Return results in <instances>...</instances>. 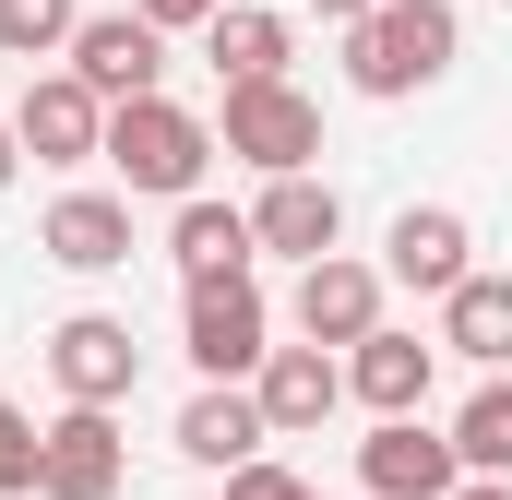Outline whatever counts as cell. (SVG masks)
<instances>
[{
  "mask_svg": "<svg viewBox=\"0 0 512 500\" xmlns=\"http://www.w3.org/2000/svg\"><path fill=\"white\" fill-rule=\"evenodd\" d=\"M227 500H322V489H310L298 465H274V453H262V465H239V477H227Z\"/></svg>",
  "mask_w": 512,
  "mask_h": 500,
  "instance_id": "obj_23",
  "label": "cell"
},
{
  "mask_svg": "<svg viewBox=\"0 0 512 500\" xmlns=\"http://www.w3.org/2000/svg\"><path fill=\"white\" fill-rule=\"evenodd\" d=\"M48 381H60V405H108V417H120L131 381H143V334H131L120 310H72V322L48 334Z\"/></svg>",
  "mask_w": 512,
  "mask_h": 500,
  "instance_id": "obj_5",
  "label": "cell"
},
{
  "mask_svg": "<svg viewBox=\"0 0 512 500\" xmlns=\"http://www.w3.org/2000/svg\"><path fill=\"white\" fill-rule=\"evenodd\" d=\"M251 239L286 250L298 274H310V262H334V250H346V191H334V179H262Z\"/></svg>",
  "mask_w": 512,
  "mask_h": 500,
  "instance_id": "obj_12",
  "label": "cell"
},
{
  "mask_svg": "<svg viewBox=\"0 0 512 500\" xmlns=\"http://www.w3.org/2000/svg\"><path fill=\"white\" fill-rule=\"evenodd\" d=\"M477 274V227L453 215V203H405L382 227V286H417V298H453Z\"/></svg>",
  "mask_w": 512,
  "mask_h": 500,
  "instance_id": "obj_10",
  "label": "cell"
},
{
  "mask_svg": "<svg viewBox=\"0 0 512 500\" xmlns=\"http://www.w3.org/2000/svg\"><path fill=\"white\" fill-rule=\"evenodd\" d=\"M203 60H215V84H227V96H239V84H286L298 24H286V12H262V0H227V12L203 24Z\"/></svg>",
  "mask_w": 512,
  "mask_h": 500,
  "instance_id": "obj_16",
  "label": "cell"
},
{
  "mask_svg": "<svg viewBox=\"0 0 512 500\" xmlns=\"http://www.w3.org/2000/svg\"><path fill=\"white\" fill-rule=\"evenodd\" d=\"M215 155H239V167H262V179H310L322 108H310L298 84H239V96L215 108Z\"/></svg>",
  "mask_w": 512,
  "mask_h": 500,
  "instance_id": "obj_3",
  "label": "cell"
},
{
  "mask_svg": "<svg viewBox=\"0 0 512 500\" xmlns=\"http://www.w3.org/2000/svg\"><path fill=\"white\" fill-rule=\"evenodd\" d=\"M465 60V12L453 0H382L370 24H346V84L358 96H429L441 72Z\"/></svg>",
  "mask_w": 512,
  "mask_h": 500,
  "instance_id": "obj_1",
  "label": "cell"
},
{
  "mask_svg": "<svg viewBox=\"0 0 512 500\" xmlns=\"http://www.w3.org/2000/svg\"><path fill=\"white\" fill-rule=\"evenodd\" d=\"M251 250H262L251 215H239V203H215V191L167 215V262H179V286H227V274H251Z\"/></svg>",
  "mask_w": 512,
  "mask_h": 500,
  "instance_id": "obj_18",
  "label": "cell"
},
{
  "mask_svg": "<svg viewBox=\"0 0 512 500\" xmlns=\"http://www.w3.org/2000/svg\"><path fill=\"white\" fill-rule=\"evenodd\" d=\"M179 358L203 381H251L262 358H274V310H262L251 274H227V286H191L179 298Z\"/></svg>",
  "mask_w": 512,
  "mask_h": 500,
  "instance_id": "obj_4",
  "label": "cell"
},
{
  "mask_svg": "<svg viewBox=\"0 0 512 500\" xmlns=\"http://www.w3.org/2000/svg\"><path fill=\"white\" fill-rule=\"evenodd\" d=\"M36 453H48V429L0 405V500H36Z\"/></svg>",
  "mask_w": 512,
  "mask_h": 500,
  "instance_id": "obj_22",
  "label": "cell"
},
{
  "mask_svg": "<svg viewBox=\"0 0 512 500\" xmlns=\"http://www.w3.org/2000/svg\"><path fill=\"white\" fill-rule=\"evenodd\" d=\"M108 167H120V191H143V203H203L215 120H191L179 96H131V108H108Z\"/></svg>",
  "mask_w": 512,
  "mask_h": 500,
  "instance_id": "obj_2",
  "label": "cell"
},
{
  "mask_svg": "<svg viewBox=\"0 0 512 500\" xmlns=\"http://www.w3.org/2000/svg\"><path fill=\"white\" fill-rule=\"evenodd\" d=\"M84 96H108V108H131V96H167V36L143 24V12H84V36H72V60H60Z\"/></svg>",
  "mask_w": 512,
  "mask_h": 500,
  "instance_id": "obj_6",
  "label": "cell"
},
{
  "mask_svg": "<svg viewBox=\"0 0 512 500\" xmlns=\"http://www.w3.org/2000/svg\"><path fill=\"white\" fill-rule=\"evenodd\" d=\"M453 465L512 489V370H489L477 393H465V417H453Z\"/></svg>",
  "mask_w": 512,
  "mask_h": 500,
  "instance_id": "obj_20",
  "label": "cell"
},
{
  "mask_svg": "<svg viewBox=\"0 0 512 500\" xmlns=\"http://www.w3.org/2000/svg\"><path fill=\"white\" fill-rule=\"evenodd\" d=\"M286 310H298V346H322V358H334V346H370V334H382V262L334 250V262H310V274H298V298H286Z\"/></svg>",
  "mask_w": 512,
  "mask_h": 500,
  "instance_id": "obj_9",
  "label": "cell"
},
{
  "mask_svg": "<svg viewBox=\"0 0 512 500\" xmlns=\"http://www.w3.org/2000/svg\"><path fill=\"white\" fill-rule=\"evenodd\" d=\"M131 12H143V24H155V36H203V24H215V12H227V0H131Z\"/></svg>",
  "mask_w": 512,
  "mask_h": 500,
  "instance_id": "obj_24",
  "label": "cell"
},
{
  "mask_svg": "<svg viewBox=\"0 0 512 500\" xmlns=\"http://www.w3.org/2000/svg\"><path fill=\"white\" fill-rule=\"evenodd\" d=\"M441 346L477 358V370H512V274H465L441 298Z\"/></svg>",
  "mask_w": 512,
  "mask_h": 500,
  "instance_id": "obj_19",
  "label": "cell"
},
{
  "mask_svg": "<svg viewBox=\"0 0 512 500\" xmlns=\"http://www.w3.org/2000/svg\"><path fill=\"white\" fill-rule=\"evenodd\" d=\"M251 405H262L274 441H310V429L346 405V358H322V346H274V358L251 370Z\"/></svg>",
  "mask_w": 512,
  "mask_h": 500,
  "instance_id": "obj_13",
  "label": "cell"
},
{
  "mask_svg": "<svg viewBox=\"0 0 512 500\" xmlns=\"http://www.w3.org/2000/svg\"><path fill=\"white\" fill-rule=\"evenodd\" d=\"M84 12L72 0H0V60H72Z\"/></svg>",
  "mask_w": 512,
  "mask_h": 500,
  "instance_id": "obj_21",
  "label": "cell"
},
{
  "mask_svg": "<svg viewBox=\"0 0 512 500\" xmlns=\"http://www.w3.org/2000/svg\"><path fill=\"white\" fill-rule=\"evenodd\" d=\"M0 405H12V393H0Z\"/></svg>",
  "mask_w": 512,
  "mask_h": 500,
  "instance_id": "obj_28",
  "label": "cell"
},
{
  "mask_svg": "<svg viewBox=\"0 0 512 500\" xmlns=\"http://www.w3.org/2000/svg\"><path fill=\"white\" fill-rule=\"evenodd\" d=\"M429 370H441V346H417V334H370V346H346V405H370V417H417L429 405Z\"/></svg>",
  "mask_w": 512,
  "mask_h": 500,
  "instance_id": "obj_17",
  "label": "cell"
},
{
  "mask_svg": "<svg viewBox=\"0 0 512 500\" xmlns=\"http://www.w3.org/2000/svg\"><path fill=\"white\" fill-rule=\"evenodd\" d=\"M310 12H322V24H370L382 0H310Z\"/></svg>",
  "mask_w": 512,
  "mask_h": 500,
  "instance_id": "obj_25",
  "label": "cell"
},
{
  "mask_svg": "<svg viewBox=\"0 0 512 500\" xmlns=\"http://www.w3.org/2000/svg\"><path fill=\"white\" fill-rule=\"evenodd\" d=\"M12 167H24V143H12V120H0V191H12Z\"/></svg>",
  "mask_w": 512,
  "mask_h": 500,
  "instance_id": "obj_26",
  "label": "cell"
},
{
  "mask_svg": "<svg viewBox=\"0 0 512 500\" xmlns=\"http://www.w3.org/2000/svg\"><path fill=\"white\" fill-rule=\"evenodd\" d=\"M36 250H48L60 274H120L131 262V191H60V203L36 215Z\"/></svg>",
  "mask_w": 512,
  "mask_h": 500,
  "instance_id": "obj_14",
  "label": "cell"
},
{
  "mask_svg": "<svg viewBox=\"0 0 512 500\" xmlns=\"http://www.w3.org/2000/svg\"><path fill=\"white\" fill-rule=\"evenodd\" d=\"M453 489H465L453 429H429V417H370V441H358V500H453Z\"/></svg>",
  "mask_w": 512,
  "mask_h": 500,
  "instance_id": "obj_8",
  "label": "cell"
},
{
  "mask_svg": "<svg viewBox=\"0 0 512 500\" xmlns=\"http://www.w3.org/2000/svg\"><path fill=\"white\" fill-rule=\"evenodd\" d=\"M501 12H512V0H501Z\"/></svg>",
  "mask_w": 512,
  "mask_h": 500,
  "instance_id": "obj_29",
  "label": "cell"
},
{
  "mask_svg": "<svg viewBox=\"0 0 512 500\" xmlns=\"http://www.w3.org/2000/svg\"><path fill=\"white\" fill-rule=\"evenodd\" d=\"M453 500H512V489H501V477H465V489H453Z\"/></svg>",
  "mask_w": 512,
  "mask_h": 500,
  "instance_id": "obj_27",
  "label": "cell"
},
{
  "mask_svg": "<svg viewBox=\"0 0 512 500\" xmlns=\"http://www.w3.org/2000/svg\"><path fill=\"white\" fill-rule=\"evenodd\" d=\"M131 489V441L108 405H60L48 453H36V500H120Z\"/></svg>",
  "mask_w": 512,
  "mask_h": 500,
  "instance_id": "obj_7",
  "label": "cell"
},
{
  "mask_svg": "<svg viewBox=\"0 0 512 500\" xmlns=\"http://www.w3.org/2000/svg\"><path fill=\"white\" fill-rule=\"evenodd\" d=\"M262 405H251V381H203L191 405H179V453L191 465H215V477H239V465H262Z\"/></svg>",
  "mask_w": 512,
  "mask_h": 500,
  "instance_id": "obj_15",
  "label": "cell"
},
{
  "mask_svg": "<svg viewBox=\"0 0 512 500\" xmlns=\"http://www.w3.org/2000/svg\"><path fill=\"white\" fill-rule=\"evenodd\" d=\"M12 143H24L36 167H84V155H108V96H84L72 72H36V84L12 96Z\"/></svg>",
  "mask_w": 512,
  "mask_h": 500,
  "instance_id": "obj_11",
  "label": "cell"
}]
</instances>
